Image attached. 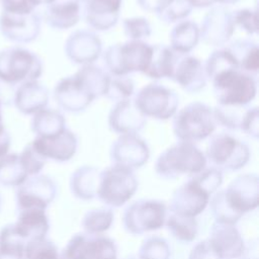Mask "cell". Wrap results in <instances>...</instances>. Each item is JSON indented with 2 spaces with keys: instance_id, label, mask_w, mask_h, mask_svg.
Here are the masks:
<instances>
[{
  "instance_id": "2",
  "label": "cell",
  "mask_w": 259,
  "mask_h": 259,
  "mask_svg": "<svg viewBox=\"0 0 259 259\" xmlns=\"http://www.w3.org/2000/svg\"><path fill=\"white\" fill-rule=\"evenodd\" d=\"M210 80L220 104L244 105L255 97V80L250 75L240 72L239 68L221 71Z\"/></svg>"
},
{
  "instance_id": "42",
  "label": "cell",
  "mask_w": 259,
  "mask_h": 259,
  "mask_svg": "<svg viewBox=\"0 0 259 259\" xmlns=\"http://www.w3.org/2000/svg\"><path fill=\"white\" fill-rule=\"evenodd\" d=\"M3 11L13 13H29L39 5V0H0Z\"/></svg>"
},
{
  "instance_id": "22",
  "label": "cell",
  "mask_w": 259,
  "mask_h": 259,
  "mask_svg": "<svg viewBox=\"0 0 259 259\" xmlns=\"http://www.w3.org/2000/svg\"><path fill=\"white\" fill-rule=\"evenodd\" d=\"M66 53L76 63H91L100 53V41L90 32L78 31L67 40Z\"/></svg>"
},
{
  "instance_id": "36",
  "label": "cell",
  "mask_w": 259,
  "mask_h": 259,
  "mask_svg": "<svg viewBox=\"0 0 259 259\" xmlns=\"http://www.w3.org/2000/svg\"><path fill=\"white\" fill-rule=\"evenodd\" d=\"M112 212L107 209H92L89 210L82 222L87 233H100L109 228L112 222Z\"/></svg>"
},
{
  "instance_id": "33",
  "label": "cell",
  "mask_w": 259,
  "mask_h": 259,
  "mask_svg": "<svg viewBox=\"0 0 259 259\" xmlns=\"http://www.w3.org/2000/svg\"><path fill=\"white\" fill-rule=\"evenodd\" d=\"M198 39V29L192 22H183L177 25L171 33L172 47L180 53L189 52Z\"/></svg>"
},
{
  "instance_id": "44",
  "label": "cell",
  "mask_w": 259,
  "mask_h": 259,
  "mask_svg": "<svg viewBox=\"0 0 259 259\" xmlns=\"http://www.w3.org/2000/svg\"><path fill=\"white\" fill-rule=\"evenodd\" d=\"M236 20L248 32H257V19L256 14L249 10H241L236 16Z\"/></svg>"
},
{
  "instance_id": "16",
  "label": "cell",
  "mask_w": 259,
  "mask_h": 259,
  "mask_svg": "<svg viewBox=\"0 0 259 259\" xmlns=\"http://www.w3.org/2000/svg\"><path fill=\"white\" fill-rule=\"evenodd\" d=\"M208 242L217 258H235L244 251L243 240L233 224L218 222L211 228Z\"/></svg>"
},
{
  "instance_id": "18",
  "label": "cell",
  "mask_w": 259,
  "mask_h": 259,
  "mask_svg": "<svg viewBox=\"0 0 259 259\" xmlns=\"http://www.w3.org/2000/svg\"><path fill=\"white\" fill-rule=\"evenodd\" d=\"M32 145L46 158L67 161L76 151L77 140L70 131L64 128L52 136L36 137Z\"/></svg>"
},
{
  "instance_id": "21",
  "label": "cell",
  "mask_w": 259,
  "mask_h": 259,
  "mask_svg": "<svg viewBox=\"0 0 259 259\" xmlns=\"http://www.w3.org/2000/svg\"><path fill=\"white\" fill-rule=\"evenodd\" d=\"M145 123L144 114L137 107L135 102L120 101L110 112L109 124L112 130L118 133L133 134L139 131Z\"/></svg>"
},
{
  "instance_id": "27",
  "label": "cell",
  "mask_w": 259,
  "mask_h": 259,
  "mask_svg": "<svg viewBox=\"0 0 259 259\" xmlns=\"http://www.w3.org/2000/svg\"><path fill=\"white\" fill-rule=\"evenodd\" d=\"M31 128L36 137L52 136L65 128V118L58 111L42 108L35 112Z\"/></svg>"
},
{
  "instance_id": "25",
  "label": "cell",
  "mask_w": 259,
  "mask_h": 259,
  "mask_svg": "<svg viewBox=\"0 0 259 259\" xmlns=\"http://www.w3.org/2000/svg\"><path fill=\"white\" fill-rule=\"evenodd\" d=\"M181 54L182 53L177 52L174 49L164 46L153 48L150 64L144 73L156 79L162 77L172 78L175 65Z\"/></svg>"
},
{
  "instance_id": "43",
  "label": "cell",
  "mask_w": 259,
  "mask_h": 259,
  "mask_svg": "<svg viewBox=\"0 0 259 259\" xmlns=\"http://www.w3.org/2000/svg\"><path fill=\"white\" fill-rule=\"evenodd\" d=\"M124 25H125L126 35L131 36L132 38H142V37L148 36L151 32L150 26L147 20L143 18L125 20Z\"/></svg>"
},
{
  "instance_id": "9",
  "label": "cell",
  "mask_w": 259,
  "mask_h": 259,
  "mask_svg": "<svg viewBox=\"0 0 259 259\" xmlns=\"http://www.w3.org/2000/svg\"><path fill=\"white\" fill-rule=\"evenodd\" d=\"M135 103L143 114L166 119L175 113L178 98L173 91L164 86L149 84L138 93Z\"/></svg>"
},
{
  "instance_id": "4",
  "label": "cell",
  "mask_w": 259,
  "mask_h": 259,
  "mask_svg": "<svg viewBox=\"0 0 259 259\" xmlns=\"http://www.w3.org/2000/svg\"><path fill=\"white\" fill-rule=\"evenodd\" d=\"M137 187L131 168L115 164L99 174L96 195L107 205L120 206L133 196Z\"/></svg>"
},
{
  "instance_id": "8",
  "label": "cell",
  "mask_w": 259,
  "mask_h": 259,
  "mask_svg": "<svg viewBox=\"0 0 259 259\" xmlns=\"http://www.w3.org/2000/svg\"><path fill=\"white\" fill-rule=\"evenodd\" d=\"M165 204L156 200H140L130 205L123 214V225L132 234L157 230L165 220Z\"/></svg>"
},
{
  "instance_id": "34",
  "label": "cell",
  "mask_w": 259,
  "mask_h": 259,
  "mask_svg": "<svg viewBox=\"0 0 259 259\" xmlns=\"http://www.w3.org/2000/svg\"><path fill=\"white\" fill-rule=\"evenodd\" d=\"M228 50L235 57L240 68L251 72H257L259 67V56L256 45L241 41L232 45Z\"/></svg>"
},
{
  "instance_id": "23",
  "label": "cell",
  "mask_w": 259,
  "mask_h": 259,
  "mask_svg": "<svg viewBox=\"0 0 259 259\" xmlns=\"http://www.w3.org/2000/svg\"><path fill=\"white\" fill-rule=\"evenodd\" d=\"M14 227L27 242L45 238L49 231V221L45 209H20L18 210V218Z\"/></svg>"
},
{
  "instance_id": "26",
  "label": "cell",
  "mask_w": 259,
  "mask_h": 259,
  "mask_svg": "<svg viewBox=\"0 0 259 259\" xmlns=\"http://www.w3.org/2000/svg\"><path fill=\"white\" fill-rule=\"evenodd\" d=\"M46 20L55 28H67L74 25L79 18L78 3L74 0L52 2L46 9Z\"/></svg>"
},
{
  "instance_id": "11",
  "label": "cell",
  "mask_w": 259,
  "mask_h": 259,
  "mask_svg": "<svg viewBox=\"0 0 259 259\" xmlns=\"http://www.w3.org/2000/svg\"><path fill=\"white\" fill-rule=\"evenodd\" d=\"M55 183L45 175L33 174L18 185L16 190L17 209H46L56 195Z\"/></svg>"
},
{
  "instance_id": "29",
  "label": "cell",
  "mask_w": 259,
  "mask_h": 259,
  "mask_svg": "<svg viewBox=\"0 0 259 259\" xmlns=\"http://www.w3.org/2000/svg\"><path fill=\"white\" fill-rule=\"evenodd\" d=\"M26 240L17 232L14 224L4 226L0 231V258H22Z\"/></svg>"
},
{
  "instance_id": "10",
  "label": "cell",
  "mask_w": 259,
  "mask_h": 259,
  "mask_svg": "<svg viewBox=\"0 0 259 259\" xmlns=\"http://www.w3.org/2000/svg\"><path fill=\"white\" fill-rule=\"evenodd\" d=\"M206 152L212 163L229 170L243 167L249 159L248 147L226 134L212 137Z\"/></svg>"
},
{
  "instance_id": "47",
  "label": "cell",
  "mask_w": 259,
  "mask_h": 259,
  "mask_svg": "<svg viewBox=\"0 0 259 259\" xmlns=\"http://www.w3.org/2000/svg\"><path fill=\"white\" fill-rule=\"evenodd\" d=\"M10 146V136L6 132L2 118H0V151H8Z\"/></svg>"
},
{
  "instance_id": "35",
  "label": "cell",
  "mask_w": 259,
  "mask_h": 259,
  "mask_svg": "<svg viewBox=\"0 0 259 259\" xmlns=\"http://www.w3.org/2000/svg\"><path fill=\"white\" fill-rule=\"evenodd\" d=\"M243 105H227L220 104L213 110V114L217 122L230 127V128H241L248 110L243 109Z\"/></svg>"
},
{
  "instance_id": "28",
  "label": "cell",
  "mask_w": 259,
  "mask_h": 259,
  "mask_svg": "<svg viewBox=\"0 0 259 259\" xmlns=\"http://www.w3.org/2000/svg\"><path fill=\"white\" fill-rule=\"evenodd\" d=\"M99 173L93 167H82L72 176V191L81 198H92L96 195Z\"/></svg>"
},
{
  "instance_id": "6",
  "label": "cell",
  "mask_w": 259,
  "mask_h": 259,
  "mask_svg": "<svg viewBox=\"0 0 259 259\" xmlns=\"http://www.w3.org/2000/svg\"><path fill=\"white\" fill-rule=\"evenodd\" d=\"M41 71L38 57L26 49L13 47L0 51V77L15 86L35 81Z\"/></svg>"
},
{
  "instance_id": "15",
  "label": "cell",
  "mask_w": 259,
  "mask_h": 259,
  "mask_svg": "<svg viewBox=\"0 0 259 259\" xmlns=\"http://www.w3.org/2000/svg\"><path fill=\"white\" fill-rule=\"evenodd\" d=\"M209 194L192 178L173 193L170 208L172 212L195 217L200 213L208 202Z\"/></svg>"
},
{
  "instance_id": "41",
  "label": "cell",
  "mask_w": 259,
  "mask_h": 259,
  "mask_svg": "<svg viewBox=\"0 0 259 259\" xmlns=\"http://www.w3.org/2000/svg\"><path fill=\"white\" fill-rule=\"evenodd\" d=\"M201 173L193 179L208 193H212L222 183V173L217 169H207L200 171Z\"/></svg>"
},
{
  "instance_id": "17",
  "label": "cell",
  "mask_w": 259,
  "mask_h": 259,
  "mask_svg": "<svg viewBox=\"0 0 259 259\" xmlns=\"http://www.w3.org/2000/svg\"><path fill=\"white\" fill-rule=\"evenodd\" d=\"M111 157L118 165L136 168L148 160L149 150L144 141L133 134H127L118 138L112 145Z\"/></svg>"
},
{
  "instance_id": "40",
  "label": "cell",
  "mask_w": 259,
  "mask_h": 259,
  "mask_svg": "<svg viewBox=\"0 0 259 259\" xmlns=\"http://www.w3.org/2000/svg\"><path fill=\"white\" fill-rule=\"evenodd\" d=\"M141 257H155L164 258L169 255V248L167 243L159 238L148 239L141 248Z\"/></svg>"
},
{
  "instance_id": "38",
  "label": "cell",
  "mask_w": 259,
  "mask_h": 259,
  "mask_svg": "<svg viewBox=\"0 0 259 259\" xmlns=\"http://www.w3.org/2000/svg\"><path fill=\"white\" fill-rule=\"evenodd\" d=\"M109 77L105 95L112 99H124L132 95L134 91L133 81L125 78V75H113Z\"/></svg>"
},
{
  "instance_id": "46",
  "label": "cell",
  "mask_w": 259,
  "mask_h": 259,
  "mask_svg": "<svg viewBox=\"0 0 259 259\" xmlns=\"http://www.w3.org/2000/svg\"><path fill=\"white\" fill-rule=\"evenodd\" d=\"M15 85L5 81L0 77V103L1 105H10L13 102L15 94Z\"/></svg>"
},
{
  "instance_id": "50",
  "label": "cell",
  "mask_w": 259,
  "mask_h": 259,
  "mask_svg": "<svg viewBox=\"0 0 259 259\" xmlns=\"http://www.w3.org/2000/svg\"><path fill=\"white\" fill-rule=\"evenodd\" d=\"M1 158H2V157H0V160H1Z\"/></svg>"
},
{
  "instance_id": "24",
  "label": "cell",
  "mask_w": 259,
  "mask_h": 259,
  "mask_svg": "<svg viewBox=\"0 0 259 259\" xmlns=\"http://www.w3.org/2000/svg\"><path fill=\"white\" fill-rule=\"evenodd\" d=\"M120 0H88L87 21L93 27L106 29L116 21Z\"/></svg>"
},
{
  "instance_id": "7",
  "label": "cell",
  "mask_w": 259,
  "mask_h": 259,
  "mask_svg": "<svg viewBox=\"0 0 259 259\" xmlns=\"http://www.w3.org/2000/svg\"><path fill=\"white\" fill-rule=\"evenodd\" d=\"M152 52V47L134 40L110 47L104 55V62L113 75H126L134 71L144 73L150 64Z\"/></svg>"
},
{
  "instance_id": "14",
  "label": "cell",
  "mask_w": 259,
  "mask_h": 259,
  "mask_svg": "<svg viewBox=\"0 0 259 259\" xmlns=\"http://www.w3.org/2000/svg\"><path fill=\"white\" fill-rule=\"evenodd\" d=\"M114 243L93 233L74 236L63 251V258H113Z\"/></svg>"
},
{
  "instance_id": "39",
  "label": "cell",
  "mask_w": 259,
  "mask_h": 259,
  "mask_svg": "<svg viewBox=\"0 0 259 259\" xmlns=\"http://www.w3.org/2000/svg\"><path fill=\"white\" fill-rule=\"evenodd\" d=\"M20 161L28 175L37 174L46 163V157L42 156L32 145L28 144L19 155Z\"/></svg>"
},
{
  "instance_id": "5",
  "label": "cell",
  "mask_w": 259,
  "mask_h": 259,
  "mask_svg": "<svg viewBox=\"0 0 259 259\" xmlns=\"http://www.w3.org/2000/svg\"><path fill=\"white\" fill-rule=\"evenodd\" d=\"M213 111L200 102L190 103L175 116L173 128L175 135L186 142L200 141L208 137L215 128Z\"/></svg>"
},
{
  "instance_id": "3",
  "label": "cell",
  "mask_w": 259,
  "mask_h": 259,
  "mask_svg": "<svg viewBox=\"0 0 259 259\" xmlns=\"http://www.w3.org/2000/svg\"><path fill=\"white\" fill-rule=\"evenodd\" d=\"M205 166V157L190 142L183 141L167 149L159 157L156 171L166 178L181 174L199 173Z\"/></svg>"
},
{
  "instance_id": "49",
  "label": "cell",
  "mask_w": 259,
  "mask_h": 259,
  "mask_svg": "<svg viewBox=\"0 0 259 259\" xmlns=\"http://www.w3.org/2000/svg\"><path fill=\"white\" fill-rule=\"evenodd\" d=\"M0 204H1V196H0Z\"/></svg>"
},
{
  "instance_id": "13",
  "label": "cell",
  "mask_w": 259,
  "mask_h": 259,
  "mask_svg": "<svg viewBox=\"0 0 259 259\" xmlns=\"http://www.w3.org/2000/svg\"><path fill=\"white\" fill-rule=\"evenodd\" d=\"M40 30V18L34 12L13 13L3 11L0 15V31L2 35L14 42H30Z\"/></svg>"
},
{
  "instance_id": "31",
  "label": "cell",
  "mask_w": 259,
  "mask_h": 259,
  "mask_svg": "<svg viewBox=\"0 0 259 259\" xmlns=\"http://www.w3.org/2000/svg\"><path fill=\"white\" fill-rule=\"evenodd\" d=\"M211 13V15L209 14V22L203 27V36L209 44H222L232 34V20L228 14H218L215 11Z\"/></svg>"
},
{
  "instance_id": "19",
  "label": "cell",
  "mask_w": 259,
  "mask_h": 259,
  "mask_svg": "<svg viewBox=\"0 0 259 259\" xmlns=\"http://www.w3.org/2000/svg\"><path fill=\"white\" fill-rule=\"evenodd\" d=\"M205 76L200 61L193 57H186L182 53L175 65L172 79L177 81L185 90L196 92L204 87Z\"/></svg>"
},
{
  "instance_id": "12",
  "label": "cell",
  "mask_w": 259,
  "mask_h": 259,
  "mask_svg": "<svg viewBox=\"0 0 259 259\" xmlns=\"http://www.w3.org/2000/svg\"><path fill=\"white\" fill-rule=\"evenodd\" d=\"M54 94L58 104L70 111L84 109L96 97L88 82L79 72L73 77L61 80Z\"/></svg>"
},
{
  "instance_id": "1",
  "label": "cell",
  "mask_w": 259,
  "mask_h": 259,
  "mask_svg": "<svg viewBox=\"0 0 259 259\" xmlns=\"http://www.w3.org/2000/svg\"><path fill=\"white\" fill-rule=\"evenodd\" d=\"M258 194V177L253 174L241 175L213 197L212 213L218 222L234 225L244 212L257 206Z\"/></svg>"
},
{
  "instance_id": "30",
  "label": "cell",
  "mask_w": 259,
  "mask_h": 259,
  "mask_svg": "<svg viewBox=\"0 0 259 259\" xmlns=\"http://www.w3.org/2000/svg\"><path fill=\"white\" fill-rule=\"evenodd\" d=\"M28 176L18 154H6L0 160V184L18 186Z\"/></svg>"
},
{
  "instance_id": "45",
  "label": "cell",
  "mask_w": 259,
  "mask_h": 259,
  "mask_svg": "<svg viewBox=\"0 0 259 259\" xmlns=\"http://www.w3.org/2000/svg\"><path fill=\"white\" fill-rule=\"evenodd\" d=\"M242 130L254 138H258V108L249 109L246 113Z\"/></svg>"
},
{
  "instance_id": "37",
  "label": "cell",
  "mask_w": 259,
  "mask_h": 259,
  "mask_svg": "<svg viewBox=\"0 0 259 259\" xmlns=\"http://www.w3.org/2000/svg\"><path fill=\"white\" fill-rule=\"evenodd\" d=\"M25 258H57L56 246L46 238L27 241L24 248Z\"/></svg>"
},
{
  "instance_id": "32",
  "label": "cell",
  "mask_w": 259,
  "mask_h": 259,
  "mask_svg": "<svg viewBox=\"0 0 259 259\" xmlns=\"http://www.w3.org/2000/svg\"><path fill=\"white\" fill-rule=\"evenodd\" d=\"M166 225L169 232L180 241L190 242L197 233V223L194 217H185L173 212L167 219Z\"/></svg>"
},
{
  "instance_id": "20",
  "label": "cell",
  "mask_w": 259,
  "mask_h": 259,
  "mask_svg": "<svg viewBox=\"0 0 259 259\" xmlns=\"http://www.w3.org/2000/svg\"><path fill=\"white\" fill-rule=\"evenodd\" d=\"M13 103L24 114L35 113L47 105L48 91L36 81L21 83L15 90Z\"/></svg>"
},
{
  "instance_id": "48",
  "label": "cell",
  "mask_w": 259,
  "mask_h": 259,
  "mask_svg": "<svg viewBox=\"0 0 259 259\" xmlns=\"http://www.w3.org/2000/svg\"><path fill=\"white\" fill-rule=\"evenodd\" d=\"M218 1H221V2H235L237 0H218Z\"/></svg>"
}]
</instances>
